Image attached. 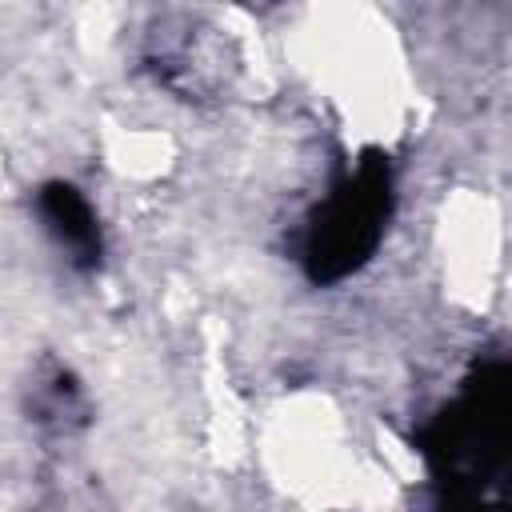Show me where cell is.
Returning a JSON list of instances; mask_svg holds the SVG:
<instances>
[{"label": "cell", "mask_w": 512, "mask_h": 512, "mask_svg": "<svg viewBox=\"0 0 512 512\" xmlns=\"http://www.w3.org/2000/svg\"><path fill=\"white\" fill-rule=\"evenodd\" d=\"M384 176L380 172H364L360 180H352L324 212L320 228H316V260H340V268H348L352 260H360L376 232H380V216H384Z\"/></svg>", "instance_id": "6da1fadb"}]
</instances>
